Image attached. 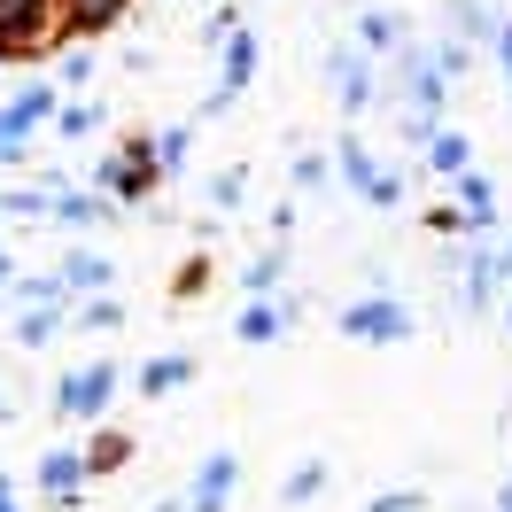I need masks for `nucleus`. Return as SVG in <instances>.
<instances>
[{"instance_id":"obj_1","label":"nucleus","mask_w":512,"mask_h":512,"mask_svg":"<svg viewBox=\"0 0 512 512\" xmlns=\"http://www.w3.org/2000/svg\"><path fill=\"white\" fill-rule=\"evenodd\" d=\"M334 326H342L350 342L396 350V342H412V334H419V311H412V303H404L396 288H373V295H350V303L334 311Z\"/></svg>"},{"instance_id":"obj_2","label":"nucleus","mask_w":512,"mask_h":512,"mask_svg":"<svg viewBox=\"0 0 512 512\" xmlns=\"http://www.w3.org/2000/svg\"><path fill=\"white\" fill-rule=\"evenodd\" d=\"M326 86H334V101H342V117H373V109L388 101L381 63H373L357 39H334V47H326Z\"/></svg>"},{"instance_id":"obj_3","label":"nucleus","mask_w":512,"mask_h":512,"mask_svg":"<svg viewBox=\"0 0 512 512\" xmlns=\"http://www.w3.org/2000/svg\"><path fill=\"white\" fill-rule=\"evenodd\" d=\"M109 396H117V365H109V357H94V365L63 373L55 412H63V419H101V412H109Z\"/></svg>"},{"instance_id":"obj_4","label":"nucleus","mask_w":512,"mask_h":512,"mask_svg":"<svg viewBox=\"0 0 512 512\" xmlns=\"http://www.w3.org/2000/svg\"><path fill=\"white\" fill-rule=\"evenodd\" d=\"M94 179H101V194H148L163 179V163H156V148L148 140H125L109 163H94Z\"/></svg>"},{"instance_id":"obj_5","label":"nucleus","mask_w":512,"mask_h":512,"mask_svg":"<svg viewBox=\"0 0 512 512\" xmlns=\"http://www.w3.org/2000/svg\"><path fill=\"white\" fill-rule=\"evenodd\" d=\"M233 489H241V458H233V450H210L187 474V512H225Z\"/></svg>"},{"instance_id":"obj_6","label":"nucleus","mask_w":512,"mask_h":512,"mask_svg":"<svg viewBox=\"0 0 512 512\" xmlns=\"http://www.w3.org/2000/svg\"><path fill=\"white\" fill-rule=\"evenodd\" d=\"M350 39H357V47H365V55H373V63H388V55H396V47L412 39V24H404L396 8H357Z\"/></svg>"},{"instance_id":"obj_7","label":"nucleus","mask_w":512,"mask_h":512,"mask_svg":"<svg viewBox=\"0 0 512 512\" xmlns=\"http://www.w3.org/2000/svg\"><path fill=\"white\" fill-rule=\"evenodd\" d=\"M233 334H241L249 350L280 342V334H288V303H280V295H249V303H241V319H233Z\"/></svg>"},{"instance_id":"obj_8","label":"nucleus","mask_w":512,"mask_h":512,"mask_svg":"<svg viewBox=\"0 0 512 512\" xmlns=\"http://www.w3.org/2000/svg\"><path fill=\"white\" fill-rule=\"evenodd\" d=\"M419 156H427V171H435V179H458V171H474V132L435 125V140H427Z\"/></svg>"},{"instance_id":"obj_9","label":"nucleus","mask_w":512,"mask_h":512,"mask_svg":"<svg viewBox=\"0 0 512 512\" xmlns=\"http://www.w3.org/2000/svg\"><path fill=\"white\" fill-rule=\"evenodd\" d=\"M63 288L70 295H109L117 288V264H109L101 249H70L63 256Z\"/></svg>"},{"instance_id":"obj_10","label":"nucleus","mask_w":512,"mask_h":512,"mask_svg":"<svg viewBox=\"0 0 512 512\" xmlns=\"http://www.w3.org/2000/svg\"><path fill=\"white\" fill-rule=\"evenodd\" d=\"M373 171H381V156H373L357 132H342V140H334V179H342L350 194H365V187H373Z\"/></svg>"},{"instance_id":"obj_11","label":"nucleus","mask_w":512,"mask_h":512,"mask_svg":"<svg viewBox=\"0 0 512 512\" xmlns=\"http://www.w3.org/2000/svg\"><path fill=\"white\" fill-rule=\"evenodd\" d=\"M450 187H458V210L474 218V233H497V187H489V171H458Z\"/></svg>"},{"instance_id":"obj_12","label":"nucleus","mask_w":512,"mask_h":512,"mask_svg":"<svg viewBox=\"0 0 512 512\" xmlns=\"http://www.w3.org/2000/svg\"><path fill=\"white\" fill-rule=\"evenodd\" d=\"M86 474H94V466H86V450H47L39 489H47V497H78V489H86Z\"/></svg>"},{"instance_id":"obj_13","label":"nucleus","mask_w":512,"mask_h":512,"mask_svg":"<svg viewBox=\"0 0 512 512\" xmlns=\"http://www.w3.org/2000/svg\"><path fill=\"white\" fill-rule=\"evenodd\" d=\"M187 381H194V357L187 350L148 357V365H140V396H171V388H187Z\"/></svg>"},{"instance_id":"obj_14","label":"nucleus","mask_w":512,"mask_h":512,"mask_svg":"<svg viewBox=\"0 0 512 512\" xmlns=\"http://www.w3.org/2000/svg\"><path fill=\"white\" fill-rule=\"evenodd\" d=\"M497 24H505V16H497L489 0H450V32L458 39H497Z\"/></svg>"},{"instance_id":"obj_15","label":"nucleus","mask_w":512,"mask_h":512,"mask_svg":"<svg viewBox=\"0 0 512 512\" xmlns=\"http://www.w3.org/2000/svg\"><path fill=\"white\" fill-rule=\"evenodd\" d=\"M280 288H288V249H264L241 272V295H280Z\"/></svg>"},{"instance_id":"obj_16","label":"nucleus","mask_w":512,"mask_h":512,"mask_svg":"<svg viewBox=\"0 0 512 512\" xmlns=\"http://www.w3.org/2000/svg\"><path fill=\"white\" fill-rule=\"evenodd\" d=\"M8 295L32 311V303H70V288H63V272H16L8 280Z\"/></svg>"},{"instance_id":"obj_17","label":"nucleus","mask_w":512,"mask_h":512,"mask_svg":"<svg viewBox=\"0 0 512 512\" xmlns=\"http://www.w3.org/2000/svg\"><path fill=\"white\" fill-rule=\"evenodd\" d=\"M326 481H334V466H326V458H303V466H295V474L280 481V505H311Z\"/></svg>"},{"instance_id":"obj_18","label":"nucleus","mask_w":512,"mask_h":512,"mask_svg":"<svg viewBox=\"0 0 512 512\" xmlns=\"http://www.w3.org/2000/svg\"><path fill=\"white\" fill-rule=\"evenodd\" d=\"M427 55H435V70H443L450 86L474 70V39H458V32H443V39H427Z\"/></svg>"},{"instance_id":"obj_19","label":"nucleus","mask_w":512,"mask_h":512,"mask_svg":"<svg viewBox=\"0 0 512 512\" xmlns=\"http://www.w3.org/2000/svg\"><path fill=\"white\" fill-rule=\"evenodd\" d=\"M63 319H70L63 303H32V311L16 319V342H24V350H39V342H55V326H63Z\"/></svg>"},{"instance_id":"obj_20","label":"nucleus","mask_w":512,"mask_h":512,"mask_svg":"<svg viewBox=\"0 0 512 512\" xmlns=\"http://www.w3.org/2000/svg\"><path fill=\"white\" fill-rule=\"evenodd\" d=\"M109 210H117L109 194H55V218H63V225H101Z\"/></svg>"},{"instance_id":"obj_21","label":"nucleus","mask_w":512,"mask_h":512,"mask_svg":"<svg viewBox=\"0 0 512 512\" xmlns=\"http://www.w3.org/2000/svg\"><path fill=\"white\" fill-rule=\"evenodd\" d=\"M39 16H47V0H0V47H8V39H24Z\"/></svg>"},{"instance_id":"obj_22","label":"nucleus","mask_w":512,"mask_h":512,"mask_svg":"<svg viewBox=\"0 0 512 512\" xmlns=\"http://www.w3.org/2000/svg\"><path fill=\"white\" fill-rule=\"evenodd\" d=\"M78 326L109 334V326H125V303H117V295H78Z\"/></svg>"},{"instance_id":"obj_23","label":"nucleus","mask_w":512,"mask_h":512,"mask_svg":"<svg viewBox=\"0 0 512 512\" xmlns=\"http://www.w3.org/2000/svg\"><path fill=\"white\" fill-rule=\"evenodd\" d=\"M187 148H194V125H171L156 140V163H163V179H179V171H187Z\"/></svg>"},{"instance_id":"obj_24","label":"nucleus","mask_w":512,"mask_h":512,"mask_svg":"<svg viewBox=\"0 0 512 512\" xmlns=\"http://www.w3.org/2000/svg\"><path fill=\"white\" fill-rule=\"evenodd\" d=\"M94 125H101V109H94V101H63V109H55V132H70V140H86Z\"/></svg>"},{"instance_id":"obj_25","label":"nucleus","mask_w":512,"mask_h":512,"mask_svg":"<svg viewBox=\"0 0 512 512\" xmlns=\"http://www.w3.org/2000/svg\"><path fill=\"white\" fill-rule=\"evenodd\" d=\"M326 171H334V156H319V148H311V156H295V194H319Z\"/></svg>"},{"instance_id":"obj_26","label":"nucleus","mask_w":512,"mask_h":512,"mask_svg":"<svg viewBox=\"0 0 512 512\" xmlns=\"http://www.w3.org/2000/svg\"><path fill=\"white\" fill-rule=\"evenodd\" d=\"M419 505H427L419 489H381V497H373V505H365V512H419Z\"/></svg>"},{"instance_id":"obj_27","label":"nucleus","mask_w":512,"mask_h":512,"mask_svg":"<svg viewBox=\"0 0 512 512\" xmlns=\"http://www.w3.org/2000/svg\"><path fill=\"white\" fill-rule=\"evenodd\" d=\"M241 194H249V171H225L218 187H210V202H218V210H233V202H241Z\"/></svg>"},{"instance_id":"obj_28","label":"nucleus","mask_w":512,"mask_h":512,"mask_svg":"<svg viewBox=\"0 0 512 512\" xmlns=\"http://www.w3.org/2000/svg\"><path fill=\"white\" fill-rule=\"evenodd\" d=\"M117 8H125V0H70V16H78V24H109Z\"/></svg>"},{"instance_id":"obj_29","label":"nucleus","mask_w":512,"mask_h":512,"mask_svg":"<svg viewBox=\"0 0 512 512\" xmlns=\"http://www.w3.org/2000/svg\"><path fill=\"white\" fill-rule=\"evenodd\" d=\"M489 63L505 70V86H512V16H505V24H497V39H489Z\"/></svg>"},{"instance_id":"obj_30","label":"nucleus","mask_w":512,"mask_h":512,"mask_svg":"<svg viewBox=\"0 0 512 512\" xmlns=\"http://www.w3.org/2000/svg\"><path fill=\"white\" fill-rule=\"evenodd\" d=\"M117 458H125V435H101V443L86 450V466H94V474H101V466H117Z\"/></svg>"},{"instance_id":"obj_31","label":"nucleus","mask_w":512,"mask_h":512,"mask_svg":"<svg viewBox=\"0 0 512 512\" xmlns=\"http://www.w3.org/2000/svg\"><path fill=\"white\" fill-rule=\"evenodd\" d=\"M0 512H16V481L0 474Z\"/></svg>"},{"instance_id":"obj_32","label":"nucleus","mask_w":512,"mask_h":512,"mask_svg":"<svg viewBox=\"0 0 512 512\" xmlns=\"http://www.w3.org/2000/svg\"><path fill=\"white\" fill-rule=\"evenodd\" d=\"M497 512H512V474H505V481H497Z\"/></svg>"},{"instance_id":"obj_33","label":"nucleus","mask_w":512,"mask_h":512,"mask_svg":"<svg viewBox=\"0 0 512 512\" xmlns=\"http://www.w3.org/2000/svg\"><path fill=\"white\" fill-rule=\"evenodd\" d=\"M8 280H16V256H8V249H0V288H8Z\"/></svg>"},{"instance_id":"obj_34","label":"nucleus","mask_w":512,"mask_h":512,"mask_svg":"<svg viewBox=\"0 0 512 512\" xmlns=\"http://www.w3.org/2000/svg\"><path fill=\"white\" fill-rule=\"evenodd\" d=\"M156 512H187V497H163V505H156Z\"/></svg>"},{"instance_id":"obj_35","label":"nucleus","mask_w":512,"mask_h":512,"mask_svg":"<svg viewBox=\"0 0 512 512\" xmlns=\"http://www.w3.org/2000/svg\"><path fill=\"white\" fill-rule=\"evenodd\" d=\"M497 311H505V326H512V288H505V303H497Z\"/></svg>"},{"instance_id":"obj_36","label":"nucleus","mask_w":512,"mask_h":512,"mask_svg":"<svg viewBox=\"0 0 512 512\" xmlns=\"http://www.w3.org/2000/svg\"><path fill=\"white\" fill-rule=\"evenodd\" d=\"M505 272H512V233H505Z\"/></svg>"}]
</instances>
